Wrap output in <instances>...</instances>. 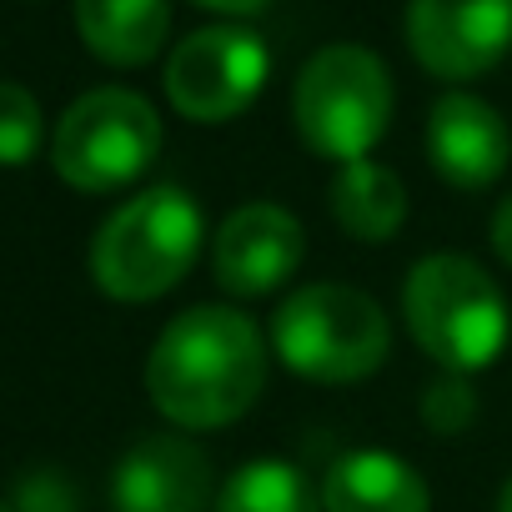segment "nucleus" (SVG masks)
<instances>
[{
    "instance_id": "9",
    "label": "nucleus",
    "mask_w": 512,
    "mask_h": 512,
    "mask_svg": "<svg viewBox=\"0 0 512 512\" xmlns=\"http://www.w3.org/2000/svg\"><path fill=\"white\" fill-rule=\"evenodd\" d=\"M302 256H307L302 221L287 206L251 201L221 221L216 246H211V272H216V287L231 297H267L297 277Z\"/></svg>"
},
{
    "instance_id": "16",
    "label": "nucleus",
    "mask_w": 512,
    "mask_h": 512,
    "mask_svg": "<svg viewBox=\"0 0 512 512\" xmlns=\"http://www.w3.org/2000/svg\"><path fill=\"white\" fill-rule=\"evenodd\" d=\"M41 136V101L16 81H0V166H26L41 151Z\"/></svg>"
},
{
    "instance_id": "8",
    "label": "nucleus",
    "mask_w": 512,
    "mask_h": 512,
    "mask_svg": "<svg viewBox=\"0 0 512 512\" xmlns=\"http://www.w3.org/2000/svg\"><path fill=\"white\" fill-rule=\"evenodd\" d=\"M412 56L442 81H472L512 51V0H412Z\"/></svg>"
},
{
    "instance_id": "14",
    "label": "nucleus",
    "mask_w": 512,
    "mask_h": 512,
    "mask_svg": "<svg viewBox=\"0 0 512 512\" xmlns=\"http://www.w3.org/2000/svg\"><path fill=\"white\" fill-rule=\"evenodd\" d=\"M332 216L347 236L382 246L407 221V186L397 181V171H387L377 161H352L332 181Z\"/></svg>"
},
{
    "instance_id": "5",
    "label": "nucleus",
    "mask_w": 512,
    "mask_h": 512,
    "mask_svg": "<svg viewBox=\"0 0 512 512\" xmlns=\"http://www.w3.org/2000/svg\"><path fill=\"white\" fill-rule=\"evenodd\" d=\"M297 131L317 156L367 161L392 121V76L367 46H327L297 76Z\"/></svg>"
},
{
    "instance_id": "13",
    "label": "nucleus",
    "mask_w": 512,
    "mask_h": 512,
    "mask_svg": "<svg viewBox=\"0 0 512 512\" xmlns=\"http://www.w3.org/2000/svg\"><path fill=\"white\" fill-rule=\"evenodd\" d=\"M76 26L101 61L146 66L171 31V6L166 0H76Z\"/></svg>"
},
{
    "instance_id": "1",
    "label": "nucleus",
    "mask_w": 512,
    "mask_h": 512,
    "mask_svg": "<svg viewBox=\"0 0 512 512\" xmlns=\"http://www.w3.org/2000/svg\"><path fill=\"white\" fill-rule=\"evenodd\" d=\"M267 387V342L231 307H191L166 322L146 357V392L176 427L206 432L251 412Z\"/></svg>"
},
{
    "instance_id": "7",
    "label": "nucleus",
    "mask_w": 512,
    "mask_h": 512,
    "mask_svg": "<svg viewBox=\"0 0 512 512\" xmlns=\"http://www.w3.org/2000/svg\"><path fill=\"white\" fill-rule=\"evenodd\" d=\"M267 86V46L246 26H206L166 61V96L186 121L216 126L241 116Z\"/></svg>"
},
{
    "instance_id": "4",
    "label": "nucleus",
    "mask_w": 512,
    "mask_h": 512,
    "mask_svg": "<svg viewBox=\"0 0 512 512\" xmlns=\"http://www.w3.org/2000/svg\"><path fill=\"white\" fill-rule=\"evenodd\" d=\"M277 357L307 382H362L387 362L392 322L387 312L342 282H312L277 307L272 322Z\"/></svg>"
},
{
    "instance_id": "21",
    "label": "nucleus",
    "mask_w": 512,
    "mask_h": 512,
    "mask_svg": "<svg viewBox=\"0 0 512 512\" xmlns=\"http://www.w3.org/2000/svg\"><path fill=\"white\" fill-rule=\"evenodd\" d=\"M497 512H512V477L502 482V497H497Z\"/></svg>"
},
{
    "instance_id": "12",
    "label": "nucleus",
    "mask_w": 512,
    "mask_h": 512,
    "mask_svg": "<svg viewBox=\"0 0 512 512\" xmlns=\"http://www.w3.org/2000/svg\"><path fill=\"white\" fill-rule=\"evenodd\" d=\"M322 512H432V492L397 452H347L322 477Z\"/></svg>"
},
{
    "instance_id": "19",
    "label": "nucleus",
    "mask_w": 512,
    "mask_h": 512,
    "mask_svg": "<svg viewBox=\"0 0 512 512\" xmlns=\"http://www.w3.org/2000/svg\"><path fill=\"white\" fill-rule=\"evenodd\" d=\"M492 246H497V256L512 267V196L492 211Z\"/></svg>"
},
{
    "instance_id": "6",
    "label": "nucleus",
    "mask_w": 512,
    "mask_h": 512,
    "mask_svg": "<svg viewBox=\"0 0 512 512\" xmlns=\"http://www.w3.org/2000/svg\"><path fill=\"white\" fill-rule=\"evenodd\" d=\"M156 151H161V121L151 101L126 86H101L71 101L51 141L56 176L96 196L131 186L156 161Z\"/></svg>"
},
{
    "instance_id": "22",
    "label": "nucleus",
    "mask_w": 512,
    "mask_h": 512,
    "mask_svg": "<svg viewBox=\"0 0 512 512\" xmlns=\"http://www.w3.org/2000/svg\"><path fill=\"white\" fill-rule=\"evenodd\" d=\"M0 512H16V507H11V502H0Z\"/></svg>"
},
{
    "instance_id": "17",
    "label": "nucleus",
    "mask_w": 512,
    "mask_h": 512,
    "mask_svg": "<svg viewBox=\"0 0 512 512\" xmlns=\"http://www.w3.org/2000/svg\"><path fill=\"white\" fill-rule=\"evenodd\" d=\"M472 417H477V397H472L467 377L447 372L442 382H432V387L422 392V422H427L432 432L457 437V432H467V427H472Z\"/></svg>"
},
{
    "instance_id": "20",
    "label": "nucleus",
    "mask_w": 512,
    "mask_h": 512,
    "mask_svg": "<svg viewBox=\"0 0 512 512\" xmlns=\"http://www.w3.org/2000/svg\"><path fill=\"white\" fill-rule=\"evenodd\" d=\"M196 6H206V11H221V16H256L267 6V0H196Z\"/></svg>"
},
{
    "instance_id": "18",
    "label": "nucleus",
    "mask_w": 512,
    "mask_h": 512,
    "mask_svg": "<svg viewBox=\"0 0 512 512\" xmlns=\"http://www.w3.org/2000/svg\"><path fill=\"white\" fill-rule=\"evenodd\" d=\"M11 507H16V512H81V497H76V487H71L66 472L41 467V472H26V477L16 482Z\"/></svg>"
},
{
    "instance_id": "2",
    "label": "nucleus",
    "mask_w": 512,
    "mask_h": 512,
    "mask_svg": "<svg viewBox=\"0 0 512 512\" xmlns=\"http://www.w3.org/2000/svg\"><path fill=\"white\" fill-rule=\"evenodd\" d=\"M402 317L412 342L447 372L467 377L502 357L507 347V302L497 282L457 251H437L407 272L402 282Z\"/></svg>"
},
{
    "instance_id": "3",
    "label": "nucleus",
    "mask_w": 512,
    "mask_h": 512,
    "mask_svg": "<svg viewBox=\"0 0 512 512\" xmlns=\"http://www.w3.org/2000/svg\"><path fill=\"white\" fill-rule=\"evenodd\" d=\"M201 236V206L181 186H151L101 221L91 241V277L116 302H156L191 272Z\"/></svg>"
},
{
    "instance_id": "11",
    "label": "nucleus",
    "mask_w": 512,
    "mask_h": 512,
    "mask_svg": "<svg viewBox=\"0 0 512 512\" xmlns=\"http://www.w3.org/2000/svg\"><path fill=\"white\" fill-rule=\"evenodd\" d=\"M512 131L507 121L477 96H442L427 116V161L457 191H482L507 171Z\"/></svg>"
},
{
    "instance_id": "15",
    "label": "nucleus",
    "mask_w": 512,
    "mask_h": 512,
    "mask_svg": "<svg viewBox=\"0 0 512 512\" xmlns=\"http://www.w3.org/2000/svg\"><path fill=\"white\" fill-rule=\"evenodd\" d=\"M216 512H322V502L302 467L262 457V462H246L216 492Z\"/></svg>"
},
{
    "instance_id": "10",
    "label": "nucleus",
    "mask_w": 512,
    "mask_h": 512,
    "mask_svg": "<svg viewBox=\"0 0 512 512\" xmlns=\"http://www.w3.org/2000/svg\"><path fill=\"white\" fill-rule=\"evenodd\" d=\"M116 512H206L211 507V457L176 432L136 437L111 472Z\"/></svg>"
}]
</instances>
